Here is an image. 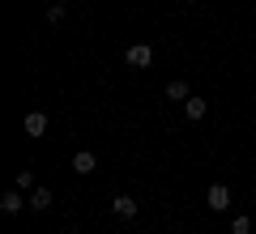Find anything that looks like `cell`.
<instances>
[{
	"mask_svg": "<svg viewBox=\"0 0 256 234\" xmlns=\"http://www.w3.org/2000/svg\"><path fill=\"white\" fill-rule=\"evenodd\" d=\"M124 64H128V68H150V64H154V47H150V43H132L124 51Z\"/></svg>",
	"mask_w": 256,
	"mask_h": 234,
	"instance_id": "obj_1",
	"label": "cell"
},
{
	"mask_svg": "<svg viewBox=\"0 0 256 234\" xmlns=\"http://www.w3.org/2000/svg\"><path fill=\"white\" fill-rule=\"evenodd\" d=\"M205 205H210L214 213H226V209H230V188H226V183H214V188L205 192Z\"/></svg>",
	"mask_w": 256,
	"mask_h": 234,
	"instance_id": "obj_2",
	"label": "cell"
},
{
	"mask_svg": "<svg viewBox=\"0 0 256 234\" xmlns=\"http://www.w3.org/2000/svg\"><path fill=\"white\" fill-rule=\"evenodd\" d=\"M111 213H116L120 222H132V217H137V200L132 196H116L111 200Z\"/></svg>",
	"mask_w": 256,
	"mask_h": 234,
	"instance_id": "obj_3",
	"label": "cell"
},
{
	"mask_svg": "<svg viewBox=\"0 0 256 234\" xmlns=\"http://www.w3.org/2000/svg\"><path fill=\"white\" fill-rule=\"evenodd\" d=\"M94 166H98L94 149H77V153H73V171H77V175H94Z\"/></svg>",
	"mask_w": 256,
	"mask_h": 234,
	"instance_id": "obj_4",
	"label": "cell"
},
{
	"mask_svg": "<svg viewBox=\"0 0 256 234\" xmlns=\"http://www.w3.org/2000/svg\"><path fill=\"white\" fill-rule=\"evenodd\" d=\"M22 209H26V200H22V188H13V192H4V196H0V213H22Z\"/></svg>",
	"mask_w": 256,
	"mask_h": 234,
	"instance_id": "obj_5",
	"label": "cell"
},
{
	"mask_svg": "<svg viewBox=\"0 0 256 234\" xmlns=\"http://www.w3.org/2000/svg\"><path fill=\"white\" fill-rule=\"evenodd\" d=\"M47 132V115L43 111H30L26 115V136H43Z\"/></svg>",
	"mask_w": 256,
	"mask_h": 234,
	"instance_id": "obj_6",
	"label": "cell"
},
{
	"mask_svg": "<svg viewBox=\"0 0 256 234\" xmlns=\"http://www.w3.org/2000/svg\"><path fill=\"white\" fill-rule=\"evenodd\" d=\"M205 111H210V102H205V98H196V94H192V98L184 102V115H188V119H205Z\"/></svg>",
	"mask_w": 256,
	"mask_h": 234,
	"instance_id": "obj_7",
	"label": "cell"
},
{
	"mask_svg": "<svg viewBox=\"0 0 256 234\" xmlns=\"http://www.w3.org/2000/svg\"><path fill=\"white\" fill-rule=\"evenodd\" d=\"M30 209H34V213H47V209H52V192L34 188V192H30Z\"/></svg>",
	"mask_w": 256,
	"mask_h": 234,
	"instance_id": "obj_8",
	"label": "cell"
},
{
	"mask_svg": "<svg viewBox=\"0 0 256 234\" xmlns=\"http://www.w3.org/2000/svg\"><path fill=\"white\" fill-rule=\"evenodd\" d=\"M166 98H171V102H188V98H192V94H188V81H180V77H175V81L166 85Z\"/></svg>",
	"mask_w": 256,
	"mask_h": 234,
	"instance_id": "obj_9",
	"label": "cell"
},
{
	"mask_svg": "<svg viewBox=\"0 0 256 234\" xmlns=\"http://www.w3.org/2000/svg\"><path fill=\"white\" fill-rule=\"evenodd\" d=\"M230 234H252V217H244V213H239L235 222H230Z\"/></svg>",
	"mask_w": 256,
	"mask_h": 234,
	"instance_id": "obj_10",
	"label": "cell"
},
{
	"mask_svg": "<svg viewBox=\"0 0 256 234\" xmlns=\"http://www.w3.org/2000/svg\"><path fill=\"white\" fill-rule=\"evenodd\" d=\"M18 188H22V192H26V188L34 192V171H18Z\"/></svg>",
	"mask_w": 256,
	"mask_h": 234,
	"instance_id": "obj_11",
	"label": "cell"
},
{
	"mask_svg": "<svg viewBox=\"0 0 256 234\" xmlns=\"http://www.w3.org/2000/svg\"><path fill=\"white\" fill-rule=\"evenodd\" d=\"M47 21H52V26H60V21H64V4H52V9H47Z\"/></svg>",
	"mask_w": 256,
	"mask_h": 234,
	"instance_id": "obj_12",
	"label": "cell"
}]
</instances>
